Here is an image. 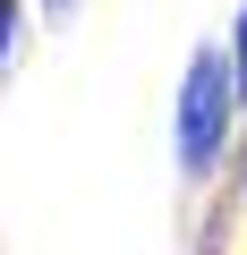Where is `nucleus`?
<instances>
[{"label":"nucleus","mask_w":247,"mask_h":255,"mask_svg":"<svg viewBox=\"0 0 247 255\" xmlns=\"http://www.w3.org/2000/svg\"><path fill=\"white\" fill-rule=\"evenodd\" d=\"M9 43H17V0H0V68H9Z\"/></svg>","instance_id":"obj_3"},{"label":"nucleus","mask_w":247,"mask_h":255,"mask_svg":"<svg viewBox=\"0 0 247 255\" xmlns=\"http://www.w3.org/2000/svg\"><path fill=\"white\" fill-rule=\"evenodd\" d=\"M230 85H239V102H247V9H239V51H230Z\"/></svg>","instance_id":"obj_2"},{"label":"nucleus","mask_w":247,"mask_h":255,"mask_svg":"<svg viewBox=\"0 0 247 255\" xmlns=\"http://www.w3.org/2000/svg\"><path fill=\"white\" fill-rule=\"evenodd\" d=\"M230 111H239L230 60H222V51H196V60H188V77H179V170H188V179H205V170L222 162Z\"/></svg>","instance_id":"obj_1"}]
</instances>
